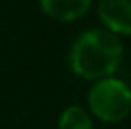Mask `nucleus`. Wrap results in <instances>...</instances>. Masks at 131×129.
Returning <instances> with one entry per match:
<instances>
[{"instance_id": "1", "label": "nucleus", "mask_w": 131, "mask_h": 129, "mask_svg": "<svg viewBox=\"0 0 131 129\" xmlns=\"http://www.w3.org/2000/svg\"><path fill=\"white\" fill-rule=\"evenodd\" d=\"M124 59V44L120 36L103 27H93L74 38L69 50V66L76 78L99 82L110 78Z\"/></svg>"}, {"instance_id": "2", "label": "nucleus", "mask_w": 131, "mask_h": 129, "mask_svg": "<svg viewBox=\"0 0 131 129\" xmlns=\"http://www.w3.org/2000/svg\"><path fill=\"white\" fill-rule=\"evenodd\" d=\"M88 112L103 123H120L131 114V87L110 76L93 82L88 91Z\"/></svg>"}, {"instance_id": "3", "label": "nucleus", "mask_w": 131, "mask_h": 129, "mask_svg": "<svg viewBox=\"0 0 131 129\" xmlns=\"http://www.w3.org/2000/svg\"><path fill=\"white\" fill-rule=\"evenodd\" d=\"M103 29L116 36H131V0H97Z\"/></svg>"}, {"instance_id": "4", "label": "nucleus", "mask_w": 131, "mask_h": 129, "mask_svg": "<svg viewBox=\"0 0 131 129\" xmlns=\"http://www.w3.org/2000/svg\"><path fill=\"white\" fill-rule=\"evenodd\" d=\"M38 6L49 19L59 23H74L88 15L93 0H38Z\"/></svg>"}, {"instance_id": "5", "label": "nucleus", "mask_w": 131, "mask_h": 129, "mask_svg": "<svg viewBox=\"0 0 131 129\" xmlns=\"http://www.w3.org/2000/svg\"><path fill=\"white\" fill-rule=\"evenodd\" d=\"M57 129H93V118L84 106L70 104L59 114Z\"/></svg>"}]
</instances>
